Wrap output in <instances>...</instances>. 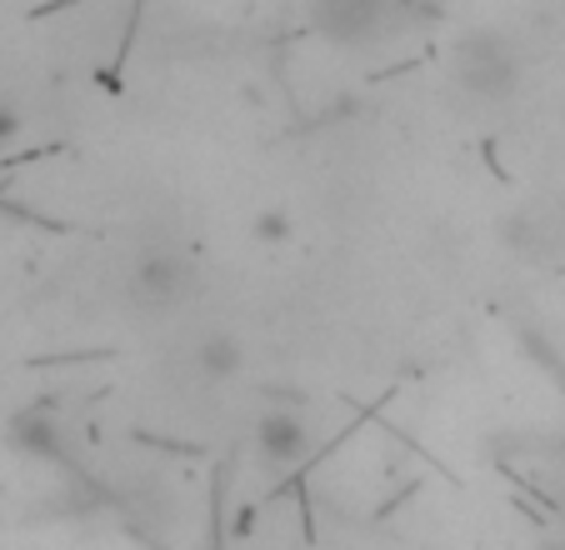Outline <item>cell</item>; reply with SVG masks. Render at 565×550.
Segmentation results:
<instances>
[{
  "mask_svg": "<svg viewBox=\"0 0 565 550\" xmlns=\"http://www.w3.org/2000/svg\"><path fill=\"white\" fill-rule=\"evenodd\" d=\"M290 235H296V221H290V211H280V205H260V211L250 215V241L256 245H286Z\"/></svg>",
  "mask_w": 565,
  "mask_h": 550,
  "instance_id": "7",
  "label": "cell"
},
{
  "mask_svg": "<svg viewBox=\"0 0 565 550\" xmlns=\"http://www.w3.org/2000/svg\"><path fill=\"white\" fill-rule=\"evenodd\" d=\"M250 441H256L260 466L280 470V476H290L296 466H306L310 451H316V431H310V421H306L300 405H270V411H260Z\"/></svg>",
  "mask_w": 565,
  "mask_h": 550,
  "instance_id": "3",
  "label": "cell"
},
{
  "mask_svg": "<svg viewBox=\"0 0 565 550\" xmlns=\"http://www.w3.org/2000/svg\"><path fill=\"white\" fill-rule=\"evenodd\" d=\"M191 360H195V371H201V381L225 385V381H235V376L246 371V340L235 336V330H225V326H211V330L195 336Z\"/></svg>",
  "mask_w": 565,
  "mask_h": 550,
  "instance_id": "4",
  "label": "cell"
},
{
  "mask_svg": "<svg viewBox=\"0 0 565 550\" xmlns=\"http://www.w3.org/2000/svg\"><path fill=\"white\" fill-rule=\"evenodd\" d=\"M375 21H381V11H375V6H355V0H341V6H316V25L326 35H335V41H355V35H365Z\"/></svg>",
  "mask_w": 565,
  "mask_h": 550,
  "instance_id": "6",
  "label": "cell"
},
{
  "mask_svg": "<svg viewBox=\"0 0 565 550\" xmlns=\"http://www.w3.org/2000/svg\"><path fill=\"white\" fill-rule=\"evenodd\" d=\"M511 245L525 255L555 251V245H565V215L551 211V205H531V211H521L511 221Z\"/></svg>",
  "mask_w": 565,
  "mask_h": 550,
  "instance_id": "5",
  "label": "cell"
},
{
  "mask_svg": "<svg viewBox=\"0 0 565 550\" xmlns=\"http://www.w3.org/2000/svg\"><path fill=\"white\" fill-rule=\"evenodd\" d=\"M456 81L480 101H501L521 81V61H515V51L501 35H470L456 51Z\"/></svg>",
  "mask_w": 565,
  "mask_h": 550,
  "instance_id": "2",
  "label": "cell"
},
{
  "mask_svg": "<svg viewBox=\"0 0 565 550\" xmlns=\"http://www.w3.org/2000/svg\"><path fill=\"white\" fill-rule=\"evenodd\" d=\"M195 290V261L181 245H146L126 275V296L136 310H175Z\"/></svg>",
  "mask_w": 565,
  "mask_h": 550,
  "instance_id": "1",
  "label": "cell"
}]
</instances>
